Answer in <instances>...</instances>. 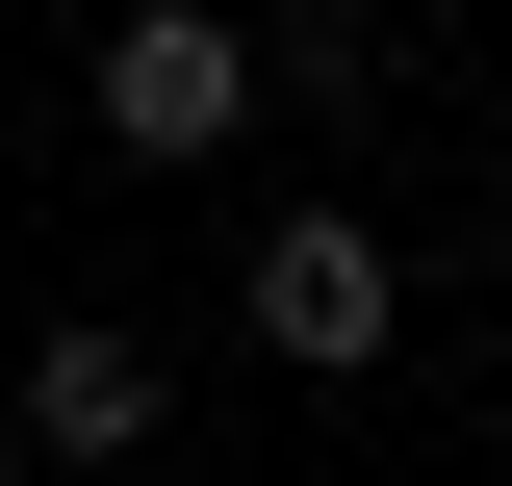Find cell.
<instances>
[{"label":"cell","instance_id":"cell-3","mask_svg":"<svg viewBox=\"0 0 512 486\" xmlns=\"http://www.w3.org/2000/svg\"><path fill=\"white\" fill-rule=\"evenodd\" d=\"M154 410H180V359H154L128 307H52V333H26V384H0V435H26L52 486H103V461H154Z\"/></svg>","mask_w":512,"mask_h":486},{"label":"cell","instance_id":"cell-1","mask_svg":"<svg viewBox=\"0 0 512 486\" xmlns=\"http://www.w3.org/2000/svg\"><path fill=\"white\" fill-rule=\"evenodd\" d=\"M77 103H103V154H154V180H205V154H231V128L282 103V77H256V26H231V0H128Z\"/></svg>","mask_w":512,"mask_h":486},{"label":"cell","instance_id":"cell-4","mask_svg":"<svg viewBox=\"0 0 512 486\" xmlns=\"http://www.w3.org/2000/svg\"><path fill=\"white\" fill-rule=\"evenodd\" d=\"M0 486H52V461H26V435H0Z\"/></svg>","mask_w":512,"mask_h":486},{"label":"cell","instance_id":"cell-5","mask_svg":"<svg viewBox=\"0 0 512 486\" xmlns=\"http://www.w3.org/2000/svg\"><path fill=\"white\" fill-rule=\"evenodd\" d=\"M487 486H512V410H487Z\"/></svg>","mask_w":512,"mask_h":486},{"label":"cell","instance_id":"cell-2","mask_svg":"<svg viewBox=\"0 0 512 486\" xmlns=\"http://www.w3.org/2000/svg\"><path fill=\"white\" fill-rule=\"evenodd\" d=\"M384 333H410V256H384L359 205H282V231H256V359L282 384H359Z\"/></svg>","mask_w":512,"mask_h":486}]
</instances>
